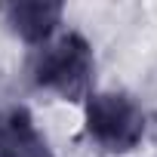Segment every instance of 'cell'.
Returning <instances> with one entry per match:
<instances>
[{"mask_svg":"<svg viewBox=\"0 0 157 157\" xmlns=\"http://www.w3.org/2000/svg\"><path fill=\"white\" fill-rule=\"evenodd\" d=\"M0 157H22L19 151V142H16V132H13V123H10V114L0 111Z\"/></svg>","mask_w":157,"mask_h":157,"instance_id":"cell-5","label":"cell"},{"mask_svg":"<svg viewBox=\"0 0 157 157\" xmlns=\"http://www.w3.org/2000/svg\"><path fill=\"white\" fill-rule=\"evenodd\" d=\"M62 13L65 6L52 3V0H28V3L3 6V19L13 28V34H19L31 46H46V40L62 22Z\"/></svg>","mask_w":157,"mask_h":157,"instance_id":"cell-3","label":"cell"},{"mask_svg":"<svg viewBox=\"0 0 157 157\" xmlns=\"http://www.w3.org/2000/svg\"><path fill=\"white\" fill-rule=\"evenodd\" d=\"M6 114H10V123H13V132H16L22 157H56L49 142L43 139V132L37 129V123H34L28 108L16 105V108H6Z\"/></svg>","mask_w":157,"mask_h":157,"instance_id":"cell-4","label":"cell"},{"mask_svg":"<svg viewBox=\"0 0 157 157\" xmlns=\"http://www.w3.org/2000/svg\"><path fill=\"white\" fill-rule=\"evenodd\" d=\"M83 120L90 139L108 154H129L145 139V111L123 93L86 96Z\"/></svg>","mask_w":157,"mask_h":157,"instance_id":"cell-2","label":"cell"},{"mask_svg":"<svg viewBox=\"0 0 157 157\" xmlns=\"http://www.w3.org/2000/svg\"><path fill=\"white\" fill-rule=\"evenodd\" d=\"M31 77L40 90H49L68 102L86 99L90 80H93L90 40L77 31H68L56 43H46L31 62Z\"/></svg>","mask_w":157,"mask_h":157,"instance_id":"cell-1","label":"cell"}]
</instances>
